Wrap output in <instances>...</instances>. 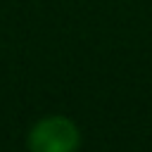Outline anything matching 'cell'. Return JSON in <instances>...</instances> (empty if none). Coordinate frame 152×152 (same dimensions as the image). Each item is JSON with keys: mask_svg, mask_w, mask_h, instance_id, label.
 Returning a JSON list of instances; mask_svg holds the SVG:
<instances>
[{"mask_svg": "<svg viewBox=\"0 0 152 152\" xmlns=\"http://www.w3.org/2000/svg\"><path fill=\"white\" fill-rule=\"evenodd\" d=\"M31 152H74L78 147V131L69 119L52 116L31 131Z\"/></svg>", "mask_w": 152, "mask_h": 152, "instance_id": "obj_1", "label": "cell"}]
</instances>
